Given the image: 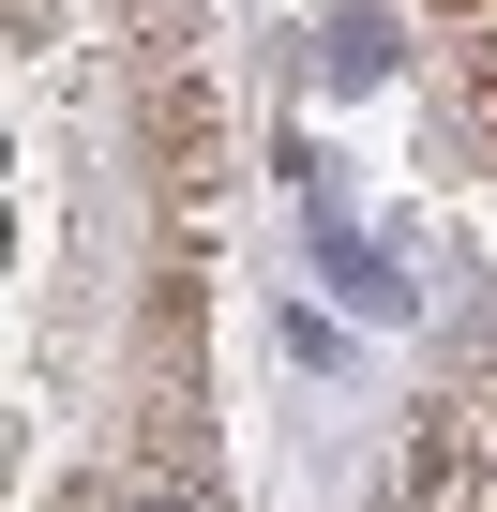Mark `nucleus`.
<instances>
[{
    "mask_svg": "<svg viewBox=\"0 0 497 512\" xmlns=\"http://www.w3.org/2000/svg\"><path fill=\"white\" fill-rule=\"evenodd\" d=\"M121 512H196V497H121Z\"/></svg>",
    "mask_w": 497,
    "mask_h": 512,
    "instance_id": "f257e3e1",
    "label": "nucleus"
},
{
    "mask_svg": "<svg viewBox=\"0 0 497 512\" xmlns=\"http://www.w3.org/2000/svg\"><path fill=\"white\" fill-rule=\"evenodd\" d=\"M437 16H482V0H437Z\"/></svg>",
    "mask_w": 497,
    "mask_h": 512,
    "instance_id": "f03ea898",
    "label": "nucleus"
}]
</instances>
